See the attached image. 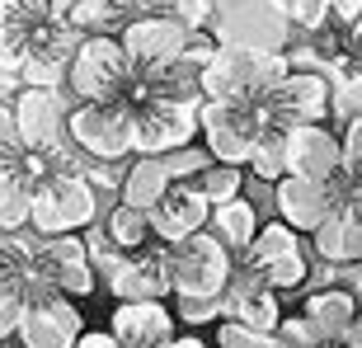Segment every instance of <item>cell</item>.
<instances>
[{
    "label": "cell",
    "mask_w": 362,
    "mask_h": 348,
    "mask_svg": "<svg viewBox=\"0 0 362 348\" xmlns=\"http://www.w3.org/2000/svg\"><path fill=\"white\" fill-rule=\"evenodd\" d=\"M198 132L207 137V156L216 165H245L255 151V137L264 132L255 104H216L202 99L198 104Z\"/></svg>",
    "instance_id": "7"
},
{
    "label": "cell",
    "mask_w": 362,
    "mask_h": 348,
    "mask_svg": "<svg viewBox=\"0 0 362 348\" xmlns=\"http://www.w3.org/2000/svg\"><path fill=\"white\" fill-rule=\"evenodd\" d=\"M230 282V250L207 231L170 245V287L179 296H221Z\"/></svg>",
    "instance_id": "3"
},
{
    "label": "cell",
    "mask_w": 362,
    "mask_h": 348,
    "mask_svg": "<svg viewBox=\"0 0 362 348\" xmlns=\"http://www.w3.org/2000/svg\"><path fill=\"white\" fill-rule=\"evenodd\" d=\"M212 52H216V42L212 38H198V33H188V42H184V52H179V57H184V62H188V66H207V62H212Z\"/></svg>",
    "instance_id": "42"
},
{
    "label": "cell",
    "mask_w": 362,
    "mask_h": 348,
    "mask_svg": "<svg viewBox=\"0 0 362 348\" xmlns=\"http://www.w3.org/2000/svg\"><path fill=\"white\" fill-rule=\"evenodd\" d=\"M118 42L127 62L136 71H151V66H170L188 42V28L179 19H170L165 10H151V14H132L127 24L118 28Z\"/></svg>",
    "instance_id": "9"
},
{
    "label": "cell",
    "mask_w": 362,
    "mask_h": 348,
    "mask_svg": "<svg viewBox=\"0 0 362 348\" xmlns=\"http://www.w3.org/2000/svg\"><path fill=\"white\" fill-rule=\"evenodd\" d=\"M221 311H226L235 325H245V330H259V335H273L282 320V306H278V292H273L269 282L259 278L255 268L250 273H230L226 292H221Z\"/></svg>",
    "instance_id": "14"
},
{
    "label": "cell",
    "mask_w": 362,
    "mask_h": 348,
    "mask_svg": "<svg viewBox=\"0 0 362 348\" xmlns=\"http://www.w3.org/2000/svg\"><path fill=\"white\" fill-rule=\"evenodd\" d=\"M81 311L71 306V296L62 292H42L24 306V320H19V344L24 348H71L81 339Z\"/></svg>",
    "instance_id": "10"
},
{
    "label": "cell",
    "mask_w": 362,
    "mask_h": 348,
    "mask_svg": "<svg viewBox=\"0 0 362 348\" xmlns=\"http://www.w3.org/2000/svg\"><path fill=\"white\" fill-rule=\"evenodd\" d=\"M353 348H362V339H358V344H353Z\"/></svg>",
    "instance_id": "51"
},
{
    "label": "cell",
    "mask_w": 362,
    "mask_h": 348,
    "mask_svg": "<svg viewBox=\"0 0 362 348\" xmlns=\"http://www.w3.org/2000/svg\"><path fill=\"white\" fill-rule=\"evenodd\" d=\"M28 47H33V28H24V24H0V71L19 76Z\"/></svg>",
    "instance_id": "30"
},
{
    "label": "cell",
    "mask_w": 362,
    "mask_h": 348,
    "mask_svg": "<svg viewBox=\"0 0 362 348\" xmlns=\"http://www.w3.org/2000/svg\"><path fill=\"white\" fill-rule=\"evenodd\" d=\"M240 184H245V174H240V165H202L198 174H193V188H198L202 198H207V207H216V202H226V198H235L240 193Z\"/></svg>",
    "instance_id": "26"
},
{
    "label": "cell",
    "mask_w": 362,
    "mask_h": 348,
    "mask_svg": "<svg viewBox=\"0 0 362 348\" xmlns=\"http://www.w3.org/2000/svg\"><path fill=\"white\" fill-rule=\"evenodd\" d=\"M28 202H33V188L0 170V231L28 226Z\"/></svg>",
    "instance_id": "27"
},
{
    "label": "cell",
    "mask_w": 362,
    "mask_h": 348,
    "mask_svg": "<svg viewBox=\"0 0 362 348\" xmlns=\"http://www.w3.org/2000/svg\"><path fill=\"white\" fill-rule=\"evenodd\" d=\"M42 278H47V287L62 296H90L94 292V268L90 264H57V268H42Z\"/></svg>",
    "instance_id": "29"
},
{
    "label": "cell",
    "mask_w": 362,
    "mask_h": 348,
    "mask_svg": "<svg viewBox=\"0 0 362 348\" xmlns=\"http://www.w3.org/2000/svg\"><path fill=\"white\" fill-rule=\"evenodd\" d=\"M165 188H170V174H165V161L160 156H136L127 170H122V207H136V212H151L156 202L165 198Z\"/></svg>",
    "instance_id": "20"
},
{
    "label": "cell",
    "mask_w": 362,
    "mask_h": 348,
    "mask_svg": "<svg viewBox=\"0 0 362 348\" xmlns=\"http://www.w3.org/2000/svg\"><path fill=\"white\" fill-rule=\"evenodd\" d=\"M255 108L269 127L325 122V113H329V81H325L320 71H287L269 94H259Z\"/></svg>",
    "instance_id": "6"
},
{
    "label": "cell",
    "mask_w": 362,
    "mask_h": 348,
    "mask_svg": "<svg viewBox=\"0 0 362 348\" xmlns=\"http://www.w3.org/2000/svg\"><path fill=\"white\" fill-rule=\"evenodd\" d=\"M250 170L264 179V184H278L282 174H287V156H282V127H269L264 122V132L255 137V151H250Z\"/></svg>",
    "instance_id": "24"
},
{
    "label": "cell",
    "mask_w": 362,
    "mask_h": 348,
    "mask_svg": "<svg viewBox=\"0 0 362 348\" xmlns=\"http://www.w3.org/2000/svg\"><path fill=\"white\" fill-rule=\"evenodd\" d=\"M160 348H207L202 339H170V344H160Z\"/></svg>",
    "instance_id": "47"
},
{
    "label": "cell",
    "mask_w": 362,
    "mask_h": 348,
    "mask_svg": "<svg viewBox=\"0 0 362 348\" xmlns=\"http://www.w3.org/2000/svg\"><path fill=\"white\" fill-rule=\"evenodd\" d=\"M146 221H151V236H156V240L179 245V240H188L193 231L207 226V198H202L193 184H170L165 198L146 212Z\"/></svg>",
    "instance_id": "15"
},
{
    "label": "cell",
    "mask_w": 362,
    "mask_h": 348,
    "mask_svg": "<svg viewBox=\"0 0 362 348\" xmlns=\"http://www.w3.org/2000/svg\"><path fill=\"white\" fill-rule=\"evenodd\" d=\"M104 231L122 255H136L141 245H151V221H146V212H136V207H113Z\"/></svg>",
    "instance_id": "25"
},
{
    "label": "cell",
    "mask_w": 362,
    "mask_h": 348,
    "mask_svg": "<svg viewBox=\"0 0 362 348\" xmlns=\"http://www.w3.org/2000/svg\"><path fill=\"white\" fill-rule=\"evenodd\" d=\"M71 5H76V0H42L47 19H66V14H71Z\"/></svg>",
    "instance_id": "46"
},
{
    "label": "cell",
    "mask_w": 362,
    "mask_h": 348,
    "mask_svg": "<svg viewBox=\"0 0 362 348\" xmlns=\"http://www.w3.org/2000/svg\"><path fill=\"white\" fill-rule=\"evenodd\" d=\"M282 76H287V57L269 52V47L226 42L202 66L198 90H202V99H216V104H255L259 94H269Z\"/></svg>",
    "instance_id": "1"
},
{
    "label": "cell",
    "mask_w": 362,
    "mask_h": 348,
    "mask_svg": "<svg viewBox=\"0 0 362 348\" xmlns=\"http://www.w3.org/2000/svg\"><path fill=\"white\" fill-rule=\"evenodd\" d=\"M255 273L269 282L273 292H292V287H301V282H306V255H301V250H287L282 259H273V264L255 268Z\"/></svg>",
    "instance_id": "28"
},
{
    "label": "cell",
    "mask_w": 362,
    "mask_h": 348,
    "mask_svg": "<svg viewBox=\"0 0 362 348\" xmlns=\"http://www.w3.org/2000/svg\"><path fill=\"white\" fill-rule=\"evenodd\" d=\"M160 161H165L170 184H175V179H184V174H198L202 165H207V156H202V151H193V146H184V151H170V156H160Z\"/></svg>",
    "instance_id": "40"
},
{
    "label": "cell",
    "mask_w": 362,
    "mask_h": 348,
    "mask_svg": "<svg viewBox=\"0 0 362 348\" xmlns=\"http://www.w3.org/2000/svg\"><path fill=\"white\" fill-rule=\"evenodd\" d=\"M216 348H282L273 335H259V330H245V325L226 320L216 330Z\"/></svg>",
    "instance_id": "34"
},
{
    "label": "cell",
    "mask_w": 362,
    "mask_h": 348,
    "mask_svg": "<svg viewBox=\"0 0 362 348\" xmlns=\"http://www.w3.org/2000/svg\"><path fill=\"white\" fill-rule=\"evenodd\" d=\"M94 221V188L81 174H42L33 184V202H28V226L38 236H66V231H85Z\"/></svg>",
    "instance_id": "2"
},
{
    "label": "cell",
    "mask_w": 362,
    "mask_h": 348,
    "mask_svg": "<svg viewBox=\"0 0 362 348\" xmlns=\"http://www.w3.org/2000/svg\"><path fill=\"white\" fill-rule=\"evenodd\" d=\"M132 76V62L122 52V42L113 33H90L76 42V52L66 62V85L81 99H113L122 81Z\"/></svg>",
    "instance_id": "5"
},
{
    "label": "cell",
    "mask_w": 362,
    "mask_h": 348,
    "mask_svg": "<svg viewBox=\"0 0 362 348\" xmlns=\"http://www.w3.org/2000/svg\"><path fill=\"white\" fill-rule=\"evenodd\" d=\"M278 330H282V344H292V348H320V344H325L306 315H282Z\"/></svg>",
    "instance_id": "37"
},
{
    "label": "cell",
    "mask_w": 362,
    "mask_h": 348,
    "mask_svg": "<svg viewBox=\"0 0 362 348\" xmlns=\"http://www.w3.org/2000/svg\"><path fill=\"white\" fill-rule=\"evenodd\" d=\"M198 137V108L175 99H146L132 108V151L136 156H170L193 146Z\"/></svg>",
    "instance_id": "8"
},
{
    "label": "cell",
    "mask_w": 362,
    "mask_h": 348,
    "mask_svg": "<svg viewBox=\"0 0 362 348\" xmlns=\"http://www.w3.org/2000/svg\"><path fill=\"white\" fill-rule=\"evenodd\" d=\"M212 226H216V240L226 245V250H245V245L255 240L259 231V216H255V202L250 198H226L212 207Z\"/></svg>",
    "instance_id": "21"
},
{
    "label": "cell",
    "mask_w": 362,
    "mask_h": 348,
    "mask_svg": "<svg viewBox=\"0 0 362 348\" xmlns=\"http://www.w3.org/2000/svg\"><path fill=\"white\" fill-rule=\"evenodd\" d=\"M0 24L38 28V24H47V10H42V0H0Z\"/></svg>",
    "instance_id": "35"
},
{
    "label": "cell",
    "mask_w": 362,
    "mask_h": 348,
    "mask_svg": "<svg viewBox=\"0 0 362 348\" xmlns=\"http://www.w3.org/2000/svg\"><path fill=\"white\" fill-rule=\"evenodd\" d=\"M221 296H179L175 292V320L179 325H207V320H221Z\"/></svg>",
    "instance_id": "32"
},
{
    "label": "cell",
    "mask_w": 362,
    "mask_h": 348,
    "mask_svg": "<svg viewBox=\"0 0 362 348\" xmlns=\"http://www.w3.org/2000/svg\"><path fill=\"white\" fill-rule=\"evenodd\" d=\"M24 296L14 292L10 282H0V339H14L19 335V320H24Z\"/></svg>",
    "instance_id": "36"
},
{
    "label": "cell",
    "mask_w": 362,
    "mask_h": 348,
    "mask_svg": "<svg viewBox=\"0 0 362 348\" xmlns=\"http://www.w3.org/2000/svg\"><path fill=\"white\" fill-rule=\"evenodd\" d=\"M108 335L122 348H160L175 335V315H170L165 301H118Z\"/></svg>",
    "instance_id": "17"
},
{
    "label": "cell",
    "mask_w": 362,
    "mask_h": 348,
    "mask_svg": "<svg viewBox=\"0 0 362 348\" xmlns=\"http://www.w3.org/2000/svg\"><path fill=\"white\" fill-rule=\"evenodd\" d=\"M273 198H278V221L301 236V231H315L325 216L334 212V198H329V184L320 179H301V174H282L273 184Z\"/></svg>",
    "instance_id": "16"
},
{
    "label": "cell",
    "mask_w": 362,
    "mask_h": 348,
    "mask_svg": "<svg viewBox=\"0 0 362 348\" xmlns=\"http://www.w3.org/2000/svg\"><path fill=\"white\" fill-rule=\"evenodd\" d=\"M132 19V0H76L66 14L71 28H90V33H113Z\"/></svg>",
    "instance_id": "22"
},
{
    "label": "cell",
    "mask_w": 362,
    "mask_h": 348,
    "mask_svg": "<svg viewBox=\"0 0 362 348\" xmlns=\"http://www.w3.org/2000/svg\"><path fill=\"white\" fill-rule=\"evenodd\" d=\"M66 137L94 161H122L132 156V108L113 99H85L66 113Z\"/></svg>",
    "instance_id": "4"
},
{
    "label": "cell",
    "mask_w": 362,
    "mask_h": 348,
    "mask_svg": "<svg viewBox=\"0 0 362 348\" xmlns=\"http://www.w3.org/2000/svg\"><path fill=\"white\" fill-rule=\"evenodd\" d=\"M301 28H325L329 24V14H334V0H292V10H287Z\"/></svg>",
    "instance_id": "38"
},
{
    "label": "cell",
    "mask_w": 362,
    "mask_h": 348,
    "mask_svg": "<svg viewBox=\"0 0 362 348\" xmlns=\"http://www.w3.org/2000/svg\"><path fill=\"white\" fill-rule=\"evenodd\" d=\"M71 348H122V344L113 335H99V330H81V339H76Z\"/></svg>",
    "instance_id": "44"
},
{
    "label": "cell",
    "mask_w": 362,
    "mask_h": 348,
    "mask_svg": "<svg viewBox=\"0 0 362 348\" xmlns=\"http://www.w3.org/2000/svg\"><path fill=\"white\" fill-rule=\"evenodd\" d=\"M104 282L118 292V301H165V296L175 292L170 287V245L165 250L141 245L136 255H122V264Z\"/></svg>",
    "instance_id": "11"
},
{
    "label": "cell",
    "mask_w": 362,
    "mask_h": 348,
    "mask_svg": "<svg viewBox=\"0 0 362 348\" xmlns=\"http://www.w3.org/2000/svg\"><path fill=\"white\" fill-rule=\"evenodd\" d=\"M349 33H353V47H358V57H362V19H353Z\"/></svg>",
    "instance_id": "48"
},
{
    "label": "cell",
    "mask_w": 362,
    "mask_h": 348,
    "mask_svg": "<svg viewBox=\"0 0 362 348\" xmlns=\"http://www.w3.org/2000/svg\"><path fill=\"white\" fill-rule=\"evenodd\" d=\"M85 184L90 188H118L122 184V165L118 161H94L90 170H85Z\"/></svg>",
    "instance_id": "41"
},
{
    "label": "cell",
    "mask_w": 362,
    "mask_h": 348,
    "mask_svg": "<svg viewBox=\"0 0 362 348\" xmlns=\"http://www.w3.org/2000/svg\"><path fill=\"white\" fill-rule=\"evenodd\" d=\"M282 156H287V174L320 179V184H329V179H334V170L344 165V156H339V137L325 132V122L282 127Z\"/></svg>",
    "instance_id": "12"
},
{
    "label": "cell",
    "mask_w": 362,
    "mask_h": 348,
    "mask_svg": "<svg viewBox=\"0 0 362 348\" xmlns=\"http://www.w3.org/2000/svg\"><path fill=\"white\" fill-rule=\"evenodd\" d=\"M14 127H19V141L24 151H62V137H66V113L57 104L52 90H28L14 94Z\"/></svg>",
    "instance_id": "13"
},
{
    "label": "cell",
    "mask_w": 362,
    "mask_h": 348,
    "mask_svg": "<svg viewBox=\"0 0 362 348\" xmlns=\"http://www.w3.org/2000/svg\"><path fill=\"white\" fill-rule=\"evenodd\" d=\"M269 5H273L278 14H287V10H292V0H269Z\"/></svg>",
    "instance_id": "50"
},
{
    "label": "cell",
    "mask_w": 362,
    "mask_h": 348,
    "mask_svg": "<svg viewBox=\"0 0 362 348\" xmlns=\"http://www.w3.org/2000/svg\"><path fill=\"white\" fill-rule=\"evenodd\" d=\"M339 108H344V118L362 113V76H353V81L344 85V94H339Z\"/></svg>",
    "instance_id": "43"
},
{
    "label": "cell",
    "mask_w": 362,
    "mask_h": 348,
    "mask_svg": "<svg viewBox=\"0 0 362 348\" xmlns=\"http://www.w3.org/2000/svg\"><path fill=\"white\" fill-rule=\"evenodd\" d=\"M287 250H301V240H296V231L287 226V221H273V226L255 231V240L245 245V264L264 268V264H273V259H282Z\"/></svg>",
    "instance_id": "23"
},
{
    "label": "cell",
    "mask_w": 362,
    "mask_h": 348,
    "mask_svg": "<svg viewBox=\"0 0 362 348\" xmlns=\"http://www.w3.org/2000/svg\"><path fill=\"white\" fill-rule=\"evenodd\" d=\"M334 14L353 24V19H362V0H334Z\"/></svg>",
    "instance_id": "45"
},
{
    "label": "cell",
    "mask_w": 362,
    "mask_h": 348,
    "mask_svg": "<svg viewBox=\"0 0 362 348\" xmlns=\"http://www.w3.org/2000/svg\"><path fill=\"white\" fill-rule=\"evenodd\" d=\"M160 10L170 14V19H179L188 33H202L207 19H212V0H165Z\"/></svg>",
    "instance_id": "33"
},
{
    "label": "cell",
    "mask_w": 362,
    "mask_h": 348,
    "mask_svg": "<svg viewBox=\"0 0 362 348\" xmlns=\"http://www.w3.org/2000/svg\"><path fill=\"white\" fill-rule=\"evenodd\" d=\"M320 339H344L349 325L358 320V296L349 287H320V292L306 296V311H301Z\"/></svg>",
    "instance_id": "19"
},
{
    "label": "cell",
    "mask_w": 362,
    "mask_h": 348,
    "mask_svg": "<svg viewBox=\"0 0 362 348\" xmlns=\"http://www.w3.org/2000/svg\"><path fill=\"white\" fill-rule=\"evenodd\" d=\"M339 156H344V170H362V113H353V118L344 122Z\"/></svg>",
    "instance_id": "39"
},
{
    "label": "cell",
    "mask_w": 362,
    "mask_h": 348,
    "mask_svg": "<svg viewBox=\"0 0 362 348\" xmlns=\"http://www.w3.org/2000/svg\"><path fill=\"white\" fill-rule=\"evenodd\" d=\"M310 236H315L310 245H315V255L325 264H362V216L358 212H329Z\"/></svg>",
    "instance_id": "18"
},
{
    "label": "cell",
    "mask_w": 362,
    "mask_h": 348,
    "mask_svg": "<svg viewBox=\"0 0 362 348\" xmlns=\"http://www.w3.org/2000/svg\"><path fill=\"white\" fill-rule=\"evenodd\" d=\"M85 240V259H90V268H94V278H108V273H113V268L122 264V250L113 240H108V231H85L81 236Z\"/></svg>",
    "instance_id": "31"
},
{
    "label": "cell",
    "mask_w": 362,
    "mask_h": 348,
    "mask_svg": "<svg viewBox=\"0 0 362 348\" xmlns=\"http://www.w3.org/2000/svg\"><path fill=\"white\" fill-rule=\"evenodd\" d=\"M132 5H141V10H160L165 0H132Z\"/></svg>",
    "instance_id": "49"
}]
</instances>
